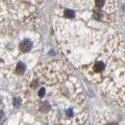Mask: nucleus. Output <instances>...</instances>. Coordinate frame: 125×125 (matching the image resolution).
I'll return each instance as SVG.
<instances>
[{"instance_id":"0eeeda50","label":"nucleus","mask_w":125,"mask_h":125,"mask_svg":"<svg viewBox=\"0 0 125 125\" xmlns=\"http://www.w3.org/2000/svg\"><path fill=\"white\" fill-rule=\"evenodd\" d=\"M4 116V113L2 110H0V120L2 118V116Z\"/></svg>"},{"instance_id":"f257e3e1","label":"nucleus","mask_w":125,"mask_h":125,"mask_svg":"<svg viewBox=\"0 0 125 125\" xmlns=\"http://www.w3.org/2000/svg\"><path fill=\"white\" fill-rule=\"evenodd\" d=\"M99 83L105 95L125 111V53L112 56L105 64Z\"/></svg>"},{"instance_id":"423d86ee","label":"nucleus","mask_w":125,"mask_h":125,"mask_svg":"<svg viewBox=\"0 0 125 125\" xmlns=\"http://www.w3.org/2000/svg\"><path fill=\"white\" fill-rule=\"evenodd\" d=\"M13 105H15V106H17V107H18L19 105H20V101L17 99V98H14V99H13Z\"/></svg>"},{"instance_id":"39448f33","label":"nucleus","mask_w":125,"mask_h":125,"mask_svg":"<svg viewBox=\"0 0 125 125\" xmlns=\"http://www.w3.org/2000/svg\"><path fill=\"white\" fill-rule=\"evenodd\" d=\"M105 0H95V5L98 8H102L104 6Z\"/></svg>"},{"instance_id":"f03ea898","label":"nucleus","mask_w":125,"mask_h":125,"mask_svg":"<svg viewBox=\"0 0 125 125\" xmlns=\"http://www.w3.org/2000/svg\"><path fill=\"white\" fill-rule=\"evenodd\" d=\"M45 0H0V30L28 24Z\"/></svg>"},{"instance_id":"7ed1b4c3","label":"nucleus","mask_w":125,"mask_h":125,"mask_svg":"<svg viewBox=\"0 0 125 125\" xmlns=\"http://www.w3.org/2000/svg\"><path fill=\"white\" fill-rule=\"evenodd\" d=\"M95 121L98 125H125V118L117 116L106 108L97 109Z\"/></svg>"},{"instance_id":"20e7f679","label":"nucleus","mask_w":125,"mask_h":125,"mask_svg":"<svg viewBox=\"0 0 125 125\" xmlns=\"http://www.w3.org/2000/svg\"><path fill=\"white\" fill-rule=\"evenodd\" d=\"M27 69V66L23 62H20L16 65L15 67V72L17 74H19V75H22L25 73Z\"/></svg>"}]
</instances>
